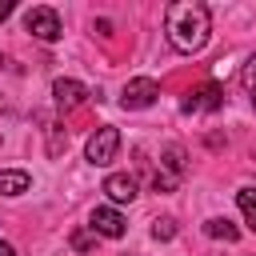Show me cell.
Instances as JSON below:
<instances>
[{
	"mask_svg": "<svg viewBox=\"0 0 256 256\" xmlns=\"http://www.w3.org/2000/svg\"><path fill=\"white\" fill-rule=\"evenodd\" d=\"M224 104V88L220 84H200V88H192L188 96H184V112H216Z\"/></svg>",
	"mask_w": 256,
	"mask_h": 256,
	"instance_id": "obj_6",
	"label": "cell"
},
{
	"mask_svg": "<svg viewBox=\"0 0 256 256\" xmlns=\"http://www.w3.org/2000/svg\"><path fill=\"white\" fill-rule=\"evenodd\" d=\"M240 84H244L248 92H256V56H248V64L240 68Z\"/></svg>",
	"mask_w": 256,
	"mask_h": 256,
	"instance_id": "obj_15",
	"label": "cell"
},
{
	"mask_svg": "<svg viewBox=\"0 0 256 256\" xmlns=\"http://www.w3.org/2000/svg\"><path fill=\"white\" fill-rule=\"evenodd\" d=\"M104 192H108L112 204H128V200H136V180H132L128 172H112V176L104 180Z\"/></svg>",
	"mask_w": 256,
	"mask_h": 256,
	"instance_id": "obj_9",
	"label": "cell"
},
{
	"mask_svg": "<svg viewBox=\"0 0 256 256\" xmlns=\"http://www.w3.org/2000/svg\"><path fill=\"white\" fill-rule=\"evenodd\" d=\"M32 188V176L24 168H0V196H24Z\"/></svg>",
	"mask_w": 256,
	"mask_h": 256,
	"instance_id": "obj_10",
	"label": "cell"
},
{
	"mask_svg": "<svg viewBox=\"0 0 256 256\" xmlns=\"http://www.w3.org/2000/svg\"><path fill=\"white\" fill-rule=\"evenodd\" d=\"M180 176H184V148H180V144H172V148L164 152L160 172L152 176V184H156V192H172V188L180 184Z\"/></svg>",
	"mask_w": 256,
	"mask_h": 256,
	"instance_id": "obj_5",
	"label": "cell"
},
{
	"mask_svg": "<svg viewBox=\"0 0 256 256\" xmlns=\"http://www.w3.org/2000/svg\"><path fill=\"white\" fill-rule=\"evenodd\" d=\"M152 236L156 240H172L176 236V220H168V216L164 220H152Z\"/></svg>",
	"mask_w": 256,
	"mask_h": 256,
	"instance_id": "obj_13",
	"label": "cell"
},
{
	"mask_svg": "<svg viewBox=\"0 0 256 256\" xmlns=\"http://www.w3.org/2000/svg\"><path fill=\"white\" fill-rule=\"evenodd\" d=\"M92 244H96V232H84V228L72 232V248H76V252H88Z\"/></svg>",
	"mask_w": 256,
	"mask_h": 256,
	"instance_id": "obj_14",
	"label": "cell"
},
{
	"mask_svg": "<svg viewBox=\"0 0 256 256\" xmlns=\"http://www.w3.org/2000/svg\"><path fill=\"white\" fill-rule=\"evenodd\" d=\"M24 28H28L36 40H44V44H56V40H60V16H56L52 8H28Z\"/></svg>",
	"mask_w": 256,
	"mask_h": 256,
	"instance_id": "obj_4",
	"label": "cell"
},
{
	"mask_svg": "<svg viewBox=\"0 0 256 256\" xmlns=\"http://www.w3.org/2000/svg\"><path fill=\"white\" fill-rule=\"evenodd\" d=\"M88 228H92L96 236L120 240V236H124V228H128V220H124L116 208H92V216H88Z\"/></svg>",
	"mask_w": 256,
	"mask_h": 256,
	"instance_id": "obj_7",
	"label": "cell"
},
{
	"mask_svg": "<svg viewBox=\"0 0 256 256\" xmlns=\"http://www.w3.org/2000/svg\"><path fill=\"white\" fill-rule=\"evenodd\" d=\"M252 104H256V92H252Z\"/></svg>",
	"mask_w": 256,
	"mask_h": 256,
	"instance_id": "obj_18",
	"label": "cell"
},
{
	"mask_svg": "<svg viewBox=\"0 0 256 256\" xmlns=\"http://www.w3.org/2000/svg\"><path fill=\"white\" fill-rule=\"evenodd\" d=\"M236 204H240V212H244L248 228L256 232V188H240V192H236Z\"/></svg>",
	"mask_w": 256,
	"mask_h": 256,
	"instance_id": "obj_12",
	"label": "cell"
},
{
	"mask_svg": "<svg viewBox=\"0 0 256 256\" xmlns=\"http://www.w3.org/2000/svg\"><path fill=\"white\" fill-rule=\"evenodd\" d=\"M204 232H208L212 240H228V244H232V240H240V228H236L232 220H224V216H212V220L204 224Z\"/></svg>",
	"mask_w": 256,
	"mask_h": 256,
	"instance_id": "obj_11",
	"label": "cell"
},
{
	"mask_svg": "<svg viewBox=\"0 0 256 256\" xmlns=\"http://www.w3.org/2000/svg\"><path fill=\"white\" fill-rule=\"evenodd\" d=\"M52 96H56V108L60 112H72V108H80L88 100V88L80 80H56L52 84Z\"/></svg>",
	"mask_w": 256,
	"mask_h": 256,
	"instance_id": "obj_8",
	"label": "cell"
},
{
	"mask_svg": "<svg viewBox=\"0 0 256 256\" xmlns=\"http://www.w3.org/2000/svg\"><path fill=\"white\" fill-rule=\"evenodd\" d=\"M156 96H160V84H156L152 76H136V80H128V84H124V92H120V104H124L128 112H136V108H148V104H156Z\"/></svg>",
	"mask_w": 256,
	"mask_h": 256,
	"instance_id": "obj_3",
	"label": "cell"
},
{
	"mask_svg": "<svg viewBox=\"0 0 256 256\" xmlns=\"http://www.w3.org/2000/svg\"><path fill=\"white\" fill-rule=\"evenodd\" d=\"M12 8H16V4H12V0H0V24H4V20H8V16H12Z\"/></svg>",
	"mask_w": 256,
	"mask_h": 256,
	"instance_id": "obj_16",
	"label": "cell"
},
{
	"mask_svg": "<svg viewBox=\"0 0 256 256\" xmlns=\"http://www.w3.org/2000/svg\"><path fill=\"white\" fill-rule=\"evenodd\" d=\"M0 256H16V248H12L8 240H0Z\"/></svg>",
	"mask_w": 256,
	"mask_h": 256,
	"instance_id": "obj_17",
	"label": "cell"
},
{
	"mask_svg": "<svg viewBox=\"0 0 256 256\" xmlns=\"http://www.w3.org/2000/svg\"><path fill=\"white\" fill-rule=\"evenodd\" d=\"M164 32H168V44L184 56L200 52L212 36V20H208V8L200 0H176L164 8Z\"/></svg>",
	"mask_w": 256,
	"mask_h": 256,
	"instance_id": "obj_1",
	"label": "cell"
},
{
	"mask_svg": "<svg viewBox=\"0 0 256 256\" xmlns=\"http://www.w3.org/2000/svg\"><path fill=\"white\" fill-rule=\"evenodd\" d=\"M116 152H120V132H116L112 124H100V128L88 136V144H84V156H88V164H96V168L112 164Z\"/></svg>",
	"mask_w": 256,
	"mask_h": 256,
	"instance_id": "obj_2",
	"label": "cell"
}]
</instances>
